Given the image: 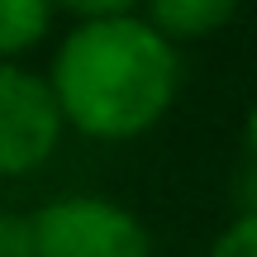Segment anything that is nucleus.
<instances>
[{"mask_svg": "<svg viewBox=\"0 0 257 257\" xmlns=\"http://www.w3.org/2000/svg\"><path fill=\"white\" fill-rule=\"evenodd\" d=\"M43 81L72 134L134 143L172 114L181 95V48L138 15L76 19L57 38Z\"/></svg>", "mask_w": 257, "mask_h": 257, "instance_id": "1", "label": "nucleus"}, {"mask_svg": "<svg viewBox=\"0 0 257 257\" xmlns=\"http://www.w3.org/2000/svg\"><path fill=\"white\" fill-rule=\"evenodd\" d=\"M34 257H153V233L110 195H57L29 214Z\"/></svg>", "mask_w": 257, "mask_h": 257, "instance_id": "2", "label": "nucleus"}, {"mask_svg": "<svg viewBox=\"0 0 257 257\" xmlns=\"http://www.w3.org/2000/svg\"><path fill=\"white\" fill-rule=\"evenodd\" d=\"M62 134L67 124L43 72H29L24 62H0V181L48 167Z\"/></svg>", "mask_w": 257, "mask_h": 257, "instance_id": "3", "label": "nucleus"}, {"mask_svg": "<svg viewBox=\"0 0 257 257\" xmlns=\"http://www.w3.org/2000/svg\"><path fill=\"white\" fill-rule=\"evenodd\" d=\"M243 0H138V19L157 29L172 48L205 43L238 19Z\"/></svg>", "mask_w": 257, "mask_h": 257, "instance_id": "4", "label": "nucleus"}, {"mask_svg": "<svg viewBox=\"0 0 257 257\" xmlns=\"http://www.w3.org/2000/svg\"><path fill=\"white\" fill-rule=\"evenodd\" d=\"M53 0H0V62H19L53 34Z\"/></svg>", "mask_w": 257, "mask_h": 257, "instance_id": "5", "label": "nucleus"}, {"mask_svg": "<svg viewBox=\"0 0 257 257\" xmlns=\"http://www.w3.org/2000/svg\"><path fill=\"white\" fill-rule=\"evenodd\" d=\"M205 257H257V214H233L219 233H214Z\"/></svg>", "mask_w": 257, "mask_h": 257, "instance_id": "6", "label": "nucleus"}, {"mask_svg": "<svg viewBox=\"0 0 257 257\" xmlns=\"http://www.w3.org/2000/svg\"><path fill=\"white\" fill-rule=\"evenodd\" d=\"M0 257H34V224L19 210H0Z\"/></svg>", "mask_w": 257, "mask_h": 257, "instance_id": "7", "label": "nucleus"}, {"mask_svg": "<svg viewBox=\"0 0 257 257\" xmlns=\"http://www.w3.org/2000/svg\"><path fill=\"white\" fill-rule=\"evenodd\" d=\"M53 10H67L76 19H114V15H138V0H53Z\"/></svg>", "mask_w": 257, "mask_h": 257, "instance_id": "8", "label": "nucleus"}, {"mask_svg": "<svg viewBox=\"0 0 257 257\" xmlns=\"http://www.w3.org/2000/svg\"><path fill=\"white\" fill-rule=\"evenodd\" d=\"M233 205L238 214H257V167H243L233 176Z\"/></svg>", "mask_w": 257, "mask_h": 257, "instance_id": "9", "label": "nucleus"}, {"mask_svg": "<svg viewBox=\"0 0 257 257\" xmlns=\"http://www.w3.org/2000/svg\"><path fill=\"white\" fill-rule=\"evenodd\" d=\"M243 148H248V167H257V100L243 114Z\"/></svg>", "mask_w": 257, "mask_h": 257, "instance_id": "10", "label": "nucleus"}]
</instances>
